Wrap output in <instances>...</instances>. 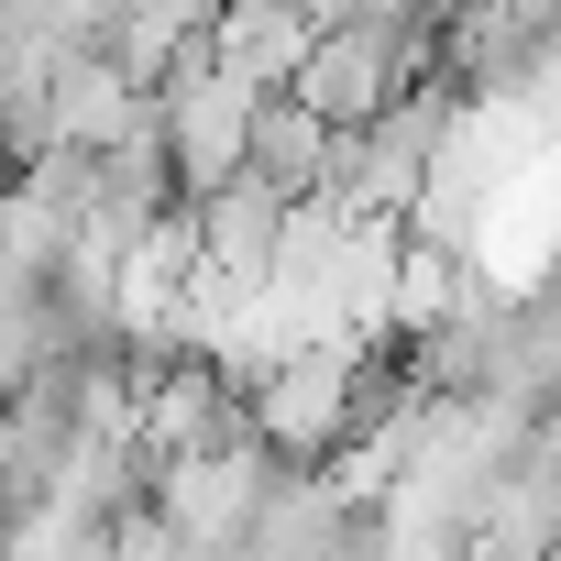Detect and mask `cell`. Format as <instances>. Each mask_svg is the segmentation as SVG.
<instances>
[{
	"label": "cell",
	"instance_id": "6da1fadb",
	"mask_svg": "<svg viewBox=\"0 0 561 561\" xmlns=\"http://www.w3.org/2000/svg\"><path fill=\"white\" fill-rule=\"evenodd\" d=\"M231 561H375V517H364V495L342 473L287 462V484L264 495V517H253V539Z\"/></svg>",
	"mask_w": 561,
	"mask_h": 561
},
{
	"label": "cell",
	"instance_id": "7a4b0ae2",
	"mask_svg": "<svg viewBox=\"0 0 561 561\" xmlns=\"http://www.w3.org/2000/svg\"><path fill=\"white\" fill-rule=\"evenodd\" d=\"M111 561H209V550H198V539H176V528H165V517H133V528H122V550H111Z\"/></svg>",
	"mask_w": 561,
	"mask_h": 561
}]
</instances>
